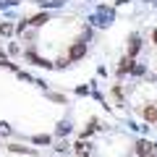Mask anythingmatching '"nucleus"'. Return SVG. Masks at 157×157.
I'll list each match as a JSON object with an SVG mask.
<instances>
[{
  "mask_svg": "<svg viewBox=\"0 0 157 157\" xmlns=\"http://www.w3.org/2000/svg\"><path fill=\"white\" fill-rule=\"evenodd\" d=\"M84 52H86V47L81 45V42H76V45H73V50H71V55H68V60H78Z\"/></svg>",
  "mask_w": 157,
  "mask_h": 157,
  "instance_id": "nucleus-1",
  "label": "nucleus"
},
{
  "mask_svg": "<svg viewBox=\"0 0 157 157\" xmlns=\"http://www.w3.org/2000/svg\"><path fill=\"white\" fill-rule=\"evenodd\" d=\"M47 21V13H39V16H32L24 21V26H37V24H45Z\"/></svg>",
  "mask_w": 157,
  "mask_h": 157,
  "instance_id": "nucleus-2",
  "label": "nucleus"
},
{
  "mask_svg": "<svg viewBox=\"0 0 157 157\" xmlns=\"http://www.w3.org/2000/svg\"><path fill=\"white\" fill-rule=\"evenodd\" d=\"M149 152H152V144H149V141H139V144H136V155L147 157Z\"/></svg>",
  "mask_w": 157,
  "mask_h": 157,
  "instance_id": "nucleus-3",
  "label": "nucleus"
},
{
  "mask_svg": "<svg viewBox=\"0 0 157 157\" xmlns=\"http://www.w3.org/2000/svg\"><path fill=\"white\" fill-rule=\"evenodd\" d=\"M144 118L147 121H157V107H144Z\"/></svg>",
  "mask_w": 157,
  "mask_h": 157,
  "instance_id": "nucleus-4",
  "label": "nucleus"
},
{
  "mask_svg": "<svg viewBox=\"0 0 157 157\" xmlns=\"http://www.w3.org/2000/svg\"><path fill=\"white\" fill-rule=\"evenodd\" d=\"M128 52H131V55H136V52H139V37H134V39H131V47H128Z\"/></svg>",
  "mask_w": 157,
  "mask_h": 157,
  "instance_id": "nucleus-5",
  "label": "nucleus"
},
{
  "mask_svg": "<svg viewBox=\"0 0 157 157\" xmlns=\"http://www.w3.org/2000/svg\"><path fill=\"white\" fill-rule=\"evenodd\" d=\"M131 68H134V63H131V60H123V63H121V68H118V71H131Z\"/></svg>",
  "mask_w": 157,
  "mask_h": 157,
  "instance_id": "nucleus-6",
  "label": "nucleus"
},
{
  "mask_svg": "<svg viewBox=\"0 0 157 157\" xmlns=\"http://www.w3.org/2000/svg\"><path fill=\"white\" fill-rule=\"evenodd\" d=\"M13 29H11V24H0V34H11Z\"/></svg>",
  "mask_w": 157,
  "mask_h": 157,
  "instance_id": "nucleus-7",
  "label": "nucleus"
},
{
  "mask_svg": "<svg viewBox=\"0 0 157 157\" xmlns=\"http://www.w3.org/2000/svg\"><path fill=\"white\" fill-rule=\"evenodd\" d=\"M0 134H3V136H6V134H11V128H8V126L3 123V126H0Z\"/></svg>",
  "mask_w": 157,
  "mask_h": 157,
  "instance_id": "nucleus-8",
  "label": "nucleus"
},
{
  "mask_svg": "<svg viewBox=\"0 0 157 157\" xmlns=\"http://www.w3.org/2000/svg\"><path fill=\"white\" fill-rule=\"evenodd\" d=\"M152 39H155V45H157V29H155V34H152Z\"/></svg>",
  "mask_w": 157,
  "mask_h": 157,
  "instance_id": "nucleus-9",
  "label": "nucleus"
},
{
  "mask_svg": "<svg viewBox=\"0 0 157 157\" xmlns=\"http://www.w3.org/2000/svg\"><path fill=\"white\" fill-rule=\"evenodd\" d=\"M152 152H155V155H152V157H157V147H152Z\"/></svg>",
  "mask_w": 157,
  "mask_h": 157,
  "instance_id": "nucleus-10",
  "label": "nucleus"
}]
</instances>
